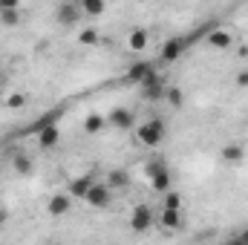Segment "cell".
Segmentation results:
<instances>
[{"instance_id": "cell-1", "label": "cell", "mask_w": 248, "mask_h": 245, "mask_svg": "<svg viewBox=\"0 0 248 245\" xmlns=\"http://www.w3.org/2000/svg\"><path fill=\"white\" fill-rule=\"evenodd\" d=\"M133 138H136L139 147L156 150V147L168 138V124H165L162 116H150V119H144V122H136V127H133Z\"/></svg>"}, {"instance_id": "cell-2", "label": "cell", "mask_w": 248, "mask_h": 245, "mask_svg": "<svg viewBox=\"0 0 248 245\" xmlns=\"http://www.w3.org/2000/svg\"><path fill=\"white\" fill-rule=\"evenodd\" d=\"M32 136H35V147L38 150H55L61 144V127L55 122V116H46L38 124H32Z\"/></svg>"}, {"instance_id": "cell-3", "label": "cell", "mask_w": 248, "mask_h": 245, "mask_svg": "<svg viewBox=\"0 0 248 245\" xmlns=\"http://www.w3.org/2000/svg\"><path fill=\"white\" fill-rule=\"evenodd\" d=\"M144 176H147V182H150V187H153L156 193L170 190L173 176H170V165H168L165 159H150V162H144Z\"/></svg>"}, {"instance_id": "cell-4", "label": "cell", "mask_w": 248, "mask_h": 245, "mask_svg": "<svg viewBox=\"0 0 248 245\" xmlns=\"http://www.w3.org/2000/svg\"><path fill=\"white\" fill-rule=\"evenodd\" d=\"M113 196H116V190H113L110 184L104 182V179H101V182L95 179V182L90 184L87 196H84V205H90L93 211H107V208L113 205Z\"/></svg>"}, {"instance_id": "cell-5", "label": "cell", "mask_w": 248, "mask_h": 245, "mask_svg": "<svg viewBox=\"0 0 248 245\" xmlns=\"http://www.w3.org/2000/svg\"><path fill=\"white\" fill-rule=\"evenodd\" d=\"M127 225H130V231H136V234H144V231H150L153 225H156V211L150 208V205H136L133 211H130V216H127Z\"/></svg>"}, {"instance_id": "cell-6", "label": "cell", "mask_w": 248, "mask_h": 245, "mask_svg": "<svg viewBox=\"0 0 248 245\" xmlns=\"http://www.w3.org/2000/svg\"><path fill=\"white\" fill-rule=\"evenodd\" d=\"M205 44H208L211 49H217V52H225V49H231V46L237 44V32H234L231 26H214V29L205 35Z\"/></svg>"}, {"instance_id": "cell-7", "label": "cell", "mask_w": 248, "mask_h": 245, "mask_svg": "<svg viewBox=\"0 0 248 245\" xmlns=\"http://www.w3.org/2000/svg\"><path fill=\"white\" fill-rule=\"evenodd\" d=\"M136 113L130 110V107H113L110 113H107V124H110V130H116V133H133V127H136Z\"/></svg>"}, {"instance_id": "cell-8", "label": "cell", "mask_w": 248, "mask_h": 245, "mask_svg": "<svg viewBox=\"0 0 248 245\" xmlns=\"http://www.w3.org/2000/svg\"><path fill=\"white\" fill-rule=\"evenodd\" d=\"M9 168H12L17 176H32L38 165H35V156H32L29 150L15 147V150H12V156H9Z\"/></svg>"}, {"instance_id": "cell-9", "label": "cell", "mask_w": 248, "mask_h": 245, "mask_svg": "<svg viewBox=\"0 0 248 245\" xmlns=\"http://www.w3.org/2000/svg\"><path fill=\"white\" fill-rule=\"evenodd\" d=\"M84 15H81V9H78V0H63L61 6L55 9V23L63 26V29H72V26H78V20H81Z\"/></svg>"}, {"instance_id": "cell-10", "label": "cell", "mask_w": 248, "mask_h": 245, "mask_svg": "<svg viewBox=\"0 0 248 245\" xmlns=\"http://www.w3.org/2000/svg\"><path fill=\"white\" fill-rule=\"evenodd\" d=\"M147 44H150V32H147L144 26H136V29H130V32L124 35V46H127V52H133V55H141V52L147 49Z\"/></svg>"}, {"instance_id": "cell-11", "label": "cell", "mask_w": 248, "mask_h": 245, "mask_svg": "<svg viewBox=\"0 0 248 245\" xmlns=\"http://www.w3.org/2000/svg\"><path fill=\"white\" fill-rule=\"evenodd\" d=\"M72 202H75V199H72L66 190L52 193V196L46 199V214H49V216H55V219H58V216H66V214L72 211Z\"/></svg>"}, {"instance_id": "cell-12", "label": "cell", "mask_w": 248, "mask_h": 245, "mask_svg": "<svg viewBox=\"0 0 248 245\" xmlns=\"http://www.w3.org/2000/svg\"><path fill=\"white\" fill-rule=\"evenodd\" d=\"M156 225L162 231H179L182 228V208H162L156 214Z\"/></svg>"}, {"instance_id": "cell-13", "label": "cell", "mask_w": 248, "mask_h": 245, "mask_svg": "<svg viewBox=\"0 0 248 245\" xmlns=\"http://www.w3.org/2000/svg\"><path fill=\"white\" fill-rule=\"evenodd\" d=\"M219 159H222L225 165H231V168L243 165V162H246V144H240V141L222 144V147H219Z\"/></svg>"}, {"instance_id": "cell-14", "label": "cell", "mask_w": 248, "mask_h": 245, "mask_svg": "<svg viewBox=\"0 0 248 245\" xmlns=\"http://www.w3.org/2000/svg\"><path fill=\"white\" fill-rule=\"evenodd\" d=\"M104 182L110 184L113 190H127V187L133 184V176H130V170H124V168H113V170L104 173Z\"/></svg>"}, {"instance_id": "cell-15", "label": "cell", "mask_w": 248, "mask_h": 245, "mask_svg": "<svg viewBox=\"0 0 248 245\" xmlns=\"http://www.w3.org/2000/svg\"><path fill=\"white\" fill-rule=\"evenodd\" d=\"M95 182L93 179V173H84V176H75L72 182L66 184V193L72 196V199H78V202H84V196H87V190H90V184Z\"/></svg>"}, {"instance_id": "cell-16", "label": "cell", "mask_w": 248, "mask_h": 245, "mask_svg": "<svg viewBox=\"0 0 248 245\" xmlns=\"http://www.w3.org/2000/svg\"><path fill=\"white\" fill-rule=\"evenodd\" d=\"M182 49H185V44H182V38H168V41L162 44V52H159V61H165V63H173V61H179V55H182Z\"/></svg>"}, {"instance_id": "cell-17", "label": "cell", "mask_w": 248, "mask_h": 245, "mask_svg": "<svg viewBox=\"0 0 248 245\" xmlns=\"http://www.w3.org/2000/svg\"><path fill=\"white\" fill-rule=\"evenodd\" d=\"M81 130L87 133V136H98V133H107L110 130V124H107V116H101V113H90L84 124H81Z\"/></svg>"}, {"instance_id": "cell-18", "label": "cell", "mask_w": 248, "mask_h": 245, "mask_svg": "<svg viewBox=\"0 0 248 245\" xmlns=\"http://www.w3.org/2000/svg\"><path fill=\"white\" fill-rule=\"evenodd\" d=\"M153 72H156V69H153L150 61H136L127 69V81H130V84H141V81H144L147 75H153Z\"/></svg>"}, {"instance_id": "cell-19", "label": "cell", "mask_w": 248, "mask_h": 245, "mask_svg": "<svg viewBox=\"0 0 248 245\" xmlns=\"http://www.w3.org/2000/svg\"><path fill=\"white\" fill-rule=\"evenodd\" d=\"M78 9H81V15L84 17H101L104 12H107V0H78Z\"/></svg>"}, {"instance_id": "cell-20", "label": "cell", "mask_w": 248, "mask_h": 245, "mask_svg": "<svg viewBox=\"0 0 248 245\" xmlns=\"http://www.w3.org/2000/svg\"><path fill=\"white\" fill-rule=\"evenodd\" d=\"M162 98L173 107V110H182L185 107V95H182V90L176 87V84H165V92H162Z\"/></svg>"}, {"instance_id": "cell-21", "label": "cell", "mask_w": 248, "mask_h": 245, "mask_svg": "<svg viewBox=\"0 0 248 245\" xmlns=\"http://www.w3.org/2000/svg\"><path fill=\"white\" fill-rule=\"evenodd\" d=\"M78 44H81V46H98V44H101V32H98L95 26L78 29Z\"/></svg>"}, {"instance_id": "cell-22", "label": "cell", "mask_w": 248, "mask_h": 245, "mask_svg": "<svg viewBox=\"0 0 248 245\" xmlns=\"http://www.w3.org/2000/svg\"><path fill=\"white\" fill-rule=\"evenodd\" d=\"M3 104H6L9 110H23V107L29 104V92H23V90H15V92H9V95L3 98Z\"/></svg>"}, {"instance_id": "cell-23", "label": "cell", "mask_w": 248, "mask_h": 245, "mask_svg": "<svg viewBox=\"0 0 248 245\" xmlns=\"http://www.w3.org/2000/svg\"><path fill=\"white\" fill-rule=\"evenodd\" d=\"M162 208H182V193L179 190H165L162 193Z\"/></svg>"}, {"instance_id": "cell-24", "label": "cell", "mask_w": 248, "mask_h": 245, "mask_svg": "<svg viewBox=\"0 0 248 245\" xmlns=\"http://www.w3.org/2000/svg\"><path fill=\"white\" fill-rule=\"evenodd\" d=\"M20 23V9H0V26H17Z\"/></svg>"}, {"instance_id": "cell-25", "label": "cell", "mask_w": 248, "mask_h": 245, "mask_svg": "<svg viewBox=\"0 0 248 245\" xmlns=\"http://www.w3.org/2000/svg\"><path fill=\"white\" fill-rule=\"evenodd\" d=\"M234 84H237L240 90H248V66H243V69L234 72Z\"/></svg>"}, {"instance_id": "cell-26", "label": "cell", "mask_w": 248, "mask_h": 245, "mask_svg": "<svg viewBox=\"0 0 248 245\" xmlns=\"http://www.w3.org/2000/svg\"><path fill=\"white\" fill-rule=\"evenodd\" d=\"M0 9H20V0H0Z\"/></svg>"}, {"instance_id": "cell-27", "label": "cell", "mask_w": 248, "mask_h": 245, "mask_svg": "<svg viewBox=\"0 0 248 245\" xmlns=\"http://www.w3.org/2000/svg\"><path fill=\"white\" fill-rule=\"evenodd\" d=\"M237 243H240V245H248V225L240 231V234H237Z\"/></svg>"}, {"instance_id": "cell-28", "label": "cell", "mask_w": 248, "mask_h": 245, "mask_svg": "<svg viewBox=\"0 0 248 245\" xmlns=\"http://www.w3.org/2000/svg\"><path fill=\"white\" fill-rule=\"evenodd\" d=\"M3 222H6V211L0 208V228H3Z\"/></svg>"}, {"instance_id": "cell-29", "label": "cell", "mask_w": 248, "mask_h": 245, "mask_svg": "<svg viewBox=\"0 0 248 245\" xmlns=\"http://www.w3.org/2000/svg\"><path fill=\"white\" fill-rule=\"evenodd\" d=\"M0 208H3V205H0Z\"/></svg>"}]
</instances>
